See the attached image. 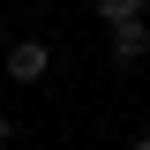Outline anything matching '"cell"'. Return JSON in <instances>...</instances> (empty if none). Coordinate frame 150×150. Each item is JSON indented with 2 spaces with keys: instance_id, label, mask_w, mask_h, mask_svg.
<instances>
[{
  "instance_id": "6da1fadb",
  "label": "cell",
  "mask_w": 150,
  "mask_h": 150,
  "mask_svg": "<svg viewBox=\"0 0 150 150\" xmlns=\"http://www.w3.org/2000/svg\"><path fill=\"white\" fill-rule=\"evenodd\" d=\"M0 68H8V83H45V75H53V45H45V38H8Z\"/></svg>"
},
{
  "instance_id": "7a4b0ae2",
  "label": "cell",
  "mask_w": 150,
  "mask_h": 150,
  "mask_svg": "<svg viewBox=\"0 0 150 150\" xmlns=\"http://www.w3.org/2000/svg\"><path fill=\"white\" fill-rule=\"evenodd\" d=\"M105 45H112L120 68H135V60L150 53V15H135V23H105Z\"/></svg>"
},
{
  "instance_id": "3957f363",
  "label": "cell",
  "mask_w": 150,
  "mask_h": 150,
  "mask_svg": "<svg viewBox=\"0 0 150 150\" xmlns=\"http://www.w3.org/2000/svg\"><path fill=\"white\" fill-rule=\"evenodd\" d=\"M150 15V0H98V23H135Z\"/></svg>"
},
{
  "instance_id": "277c9868",
  "label": "cell",
  "mask_w": 150,
  "mask_h": 150,
  "mask_svg": "<svg viewBox=\"0 0 150 150\" xmlns=\"http://www.w3.org/2000/svg\"><path fill=\"white\" fill-rule=\"evenodd\" d=\"M0 150H15V120H8V112H0Z\"/></svg>"
},
{
  "instance_id": "5b68a950",
  "label": "cell",
  "mask_w": 150,
  "mask_h": 150,
  "mask_svg": "<svg viewBox=\"0 0 150 150\" xmlns=\"http://www.w3.org/2000/svg\"><path fill=\"white\" fill-rule=\"evenodd\" d=\"M128 150H150V135H135V143H128Z\"/></svg>"
}]
</instances>
